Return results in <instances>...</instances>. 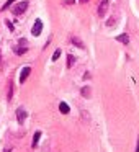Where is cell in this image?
<instances>
[{
    "label": "cell",
    "instance_id": "6da1fadb",
    "mask_svg": "<svg viewBox=\"0 0 139 152\" xmlns=\"http://www.w3.org/2000/svg\"><path fill=\"white\" fill-rule=\"evenodd\" d=\"M26 8H28V2L21 0V2H18L15 7H12V13H13V15H21Z\"/></svg>",
    "mask_w": 139,
    "mask_h": 152
},
{
    "label": "cell",
    "instance_id": "7a4b0ae2",
    "mask_svg": "<svg viewBox=\"0 0 139 152\" xmlns=\"http://www.w3.org/2000/svg\"><path fill=\"white\" fill-rule=\"evenodd\" d=\"M108 7H110L108 0H102V2H100V5H98V17H100V18H103V17L106 15Z\"/></svg>",
    "mask_w": 139,
    "mask_h": 152
},
{
    "label": "cell",
    "instance_id": "3957f363",
    "mask_svg": "<svg viewBox=\"0 0 139 152\" xmlns=\"http://www.w3.org/2000/svg\"><path fill=\"white\" fill-rule=\"evenodd\" d=\"M41 31H43V21H41L40 18H36V21H34V25H33V30H31V33H33V36H40Z\"/></svg>",
    "mask_w": 139,
    "mask_h": 152
},
{
    "label": "cell",
    "instance_id": "277c9868",
    "mask_svg": "<svg viewBox=\"0 0 139 152\" xmlns=\"http://www.w3.org/2000/svg\"><path fill=\"white\" fill-rule=\"evenodd\" d=\"M26 51H28V48H26V39H20V46L15 48V53H17L18 56H21V54H25Z\"/></svg>",
    "mask_w": 139,
    "mask_h": 152
},
{
    "label": "cell",
    "instance_id": "5b68a950",
    "mask_svg": "<svg viewBox=\"0 0 139 152\" xmlns=\"http://www.w3.org/2000/svg\"><path fill=\"white\" fill-rule=\"evenodd\" d=\"M30 74H31V67H23V70H21V74H20V82L23 83V82H26V79L30 77Z\"/></svg>",
    "mask_w": 139,
    "mask_h": 152
},
{
    "label": "cell",
    "instance_id": "8992f818",
    "mask_svg": "<svg viewBox=\"0 0 139 152\" xmlns=\"http://www.w3.org/2000/svg\"><path fill=\"white\" fill-rule=\"evenodd\" d=\"M26 116H28V113H26V110H25V108H18V110H17V118H18V123H23L25 119H26Z\"/></svg>",
    "mask_w": 139,
    "mask_h": 152
},
{
    "label": "cell",
    "instance_id": "52a82bcc",
    "mask_svg": "<svg viewBox=\"0 0 139 152\" xmlns=\"http://www.w3.org/2000/svg\"><path fill=\"white\" fill-rule=\"evenodd\" d=\"M59 110H61V113H64V115H67V113L70 111L69 105H67L66 102H61V103H59Z\"/></svg>",
    "mask_w": 139,
    "mask_h": 152
},
{
    "label": "cell",
    "instance_id": "ba28073f",
    "mask_svg": "<svg viewBox=\"0 0 139 152\" xmlns=\"http://www.w3.org/2000/svg\"><path fill=\"white\" fill-rule=\"evenodd\" d=\"M41 134H43L41 131H36V132H34V136H33V142H31V145H33V147H36V145H38V142H40Z\"/></svg>",
    "mask_w": 139,
    "mask_h": 152
},
{
    "label": "cell",
    "instance_id": "9c48e42d",
    "mask_svg": "<svg viewBox=\"0 0 139 152\" xmlns=\"http://www.w3.org/2000/svg\"><path fill=\"white\" fill-rule=\"evenodd\" d=\"M116 41H119V43H123V44H128L129 43V36L128 34H119V36H116Z\"/></svg>",
    "mask_w": 139,
    "mask_h": 152
},
{
    "label": "cell",
    "instance_id": "30bf717a",
    "mask_svg": "<svg viewBox=\"0 0 139 152\" xmlns=\"http://www.w3.org/2000/svg\"><path fill=\"white\" fill-rule=\"evenodd\" d=\"M12 96H13V83L8 80V93H7V100H8V102L12 100Z\"/></svg>",
    "mask_w": 139,
    "mask_h": 152
},
{
    "label": "cell",
    "instance_id": "8fae6325",
    "mask_svg": "<svg viewBox=\"0 0 139 152\" xmlns=\"http://www.w3.org/2000/svg\"><path fill=\"white\" fill-rule=\"evenodd\" d=\"M70 41H72V44H75L77 48H80V49H83V44H82V41H80L79 38H72Z\"/></svg>",
    "mask_w": 139,
    "mask_h": 152
},
{
    "label": "cell",
    "instance_id": "7c38bea8",
    "mask_svg": "<svg viewBox=\"0 0 139 152\" xmlns=\"http://www.w3.org/2000/svg\"><path fill=\"white\" fill-rule=\"evenodd\" d=\"M74 62H75V57L69 54V56H67V67H72V64H74Z\"/></svg>",
    "mask_w": 139,
    "mask_h": 152
},
{
    "label": "cell",
    "instance_id": "4fadbf2b",
    "mask_svg": "<svg viewBox=\"0 0 139 152\" xmlns=\"http://www.w3.org/2000/svg\"><path fill=\"white\" fill-rule=\"evenodd\" d=\"M15 2H17V0H7V2H5V5L2 7V10H7V8L10 7L12 4H15Z\"/></svg>",
    "mask_w": 139,
    "mask_h": 152
},
{
    "label": "cell",
    "instance_id": "5bb4252c",
    "mask_svg": "<svg viewBox=\"0 0 139 152\" xmlns=\"http://www.w3.org/2000/svg\"><path fill=\"white\" fill-rule=\"evenodd\" d=\"M89 93H90V88H89V87H83V88H82V95L83 96H85V98H89Z\"/></svg>",
    "mask_w": 139,
    "mask_h": 152
},
{
    "label": "cell",
    "instance_id": "9a60e30c",
    "mask_svg": "<svg viewBox=\"0 0 139 152\" xmlns=\"http://www.w3.org/2000/svg\"><path fill=\"white\" fill-rule=\"evenodd\" d=\"M61 57V49H56L54 51V54H53V61H57Z\"/></svg>",
    "mask_w": 139,
    "mask_h": 152
},
{
    "label": "cell",
    "instance_id": "2e32d148",
    "mask_svg": "<svg viewBox=\"0 0 139 152\" xmlns=\"http://www.w3.org/2000/svg\"><path fill=\"white\" fill-rule=\"evenodd\" d=\"M5 23H7V26H8V30H10V31H13V25H12V23H10V21H8V20H7V21H5Z\"/></svg>",
    "mask_w": 139,
    "mask_h": 152
},
{
    "label": "cell",
    "instance_id": "e0dca14e",
    "mask_svg": "<svg viewBox=\"0 0 139 152\" xmlns=\"http://www.w3.org/2000/svg\"><path fill=\"white\" fill-rule=\"evenodd\" d=\"M87 2H89V0H80V4H87Z\"/></svg>",
    "mask_w": 139,
    "mask_h": 152
},
{
    "label": "cell",
    "instance_id": "ac0fdd59",
    "mask_svg": "<svg viewBox=\"0 0 139 152\" xmlns=\"http://www.w3.org/2000/svg\"><path fill=\"white\" fill-rule=\"evenodd\" d=\"M136 152H139V141H138V147H136Z\"/></svg>",
    "mask_w": 139,
    "mask_h": 152
}]
</instances>
